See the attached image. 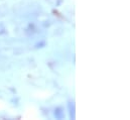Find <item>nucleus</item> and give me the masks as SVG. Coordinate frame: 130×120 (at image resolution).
<instances>
[]
</instances>
